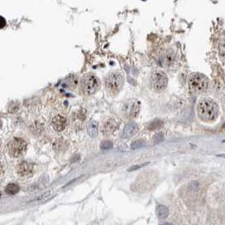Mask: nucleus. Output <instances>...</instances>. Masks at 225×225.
<instances>
[{
    "mask_svg": "<svg viewBox=\"0 0 225 225\" xmlns=\"http://www.w3.org/2000/svg\"><path fill=\"white\" fill-rule=\"evenodd\" d=\"M168 83V78L163 72H155L152 75V84L156 90L165 89Z\"/></svg>",
    "mask_w": 225,
    "mask_h": 225,
    "instance_id": "obj_7",
    "label": "nucleus"
},
{
    "mask_svg": "<svg viewBox=\"0 0 225 225\" xmlns=\"http://www.w3.org/2000/svg\"><path fill=\"white\" fill-rule=\"evenodd\" d=\"M189 88L191 90L197 93L205 91L208 86V79L202 74H193L189 78Z\"/></svg>",
    "mask_w": 225,
    "mask_h": 225,
    "instance_id": "obj_2",
    "label": "nucleus"
},
{
    "mask_svg": "<svg viewBox=\"0 0 225 225\" xmlns=\"http://www.w3.org/2000/svg\"><path fill=\"white\" fill-rule=\"evenodd\" d=\"M162 121H153V122H152L151 124L149 125V127H148V129H150V130H156V129L159 128L161 126H162Z\"/></svg>",
    "mask_w": 225,
    "mask_h": 225,
    "instance_id": "obj_16",
    "label": "nucleus"
},
{
    "mask_svg": "<svg viewBox=\"0 0 225 225\" xmlns=\"http://www.w3.org/2000/svg\"><path fill=\"white\" fill-rule=\"evenodd\" d=\"M157 216L160 219H165L169 215V209L164 205H159L156 208Z\"/></svg>",
    "mask_w": 225,
    "mask_h": 225,
    "instance_id": "obj_13",
    "label": "nucleus"
},
{
    "mask_svg": "<svg viewBox=\"0 0 225 225\" xmlns=\"http://www.w3.org/2000/svg\"><path fill=\"white\" fill-rule=\"evenodd\" d=\"M139 110H140L139 102L138 101H136V100H132V101H129L128 102H127L123 106L122 113L127 118L132 119V118H134L138 115Z\"/></svg>",
    "mask_w": 225,
    "mask_h": 225,
    "instance_id": "obj_6",
    "label": "nucleus"
},
{
    "mask_svg": "<svg viewBox=\"0 0 225 225\" xmlns=\"http://www.w3.org/2000/svg\"><path fill=\"white\" fill-rule=\"evenodd\" d=\"M6 25H7V20H6V19H5L4 16L0 15V30L4 29Z\"/></svg>",
    "mask_w": 225,
    "mask_h": 225,
    "instance_id": "obj_19",
    "label": "nucleus"
},
{
    "mask_svg": "<svg viewBox=\"0 0 225 225\" xmlns=\"http://www.w3.org/2000/svg\"><path fill=\"white\" fill-rule=\"evenodd\" d=\"M19 190V188L18 185L11 183L9 184V185L6 186L5 191H6V193L9 194V195H14V194H16V193L18 192Z\"/></svg>",
    "mask_w": 225,
    "mask_h": 225,
    "instance_id": "obj_14",
    "label": "nucleus"
},
{
    "mask_svg": "<svg viewBox=\"0 0 225 225\" xmlns=\"http://www.w3.org/2000/svg\"><path fill=\"white\" fill-rule=\"evenodd\" d=\"M87 131L88 134L92 137V138H95L96 137L97 134H98V123L95 121H89L87 125Z\"/></svg>",
    "mask_w": 225,
    "mask_h": 225,
    "instance_id": "obj_12",
    "label": "nucleus"
},
{
    "mask_svg": "<svg viewBox=\"0 0 225 225\" xmlns=\"http://www.w3.org/2000/svg\"><path fill=\"white\" fill-rule=\"evenodd\" d=\"M144 145H145V142L143 140H138V141H135V142H133L131 148L133 149H138L139 148L143 147Z\"/></svg>",
    "mask_w": 225,
    "mask_h": 225,
    "instance_id": "obj_15",
    "label": "nucleus"
},
{
    "mask_svg": "<svg viewBox=\"0 0 225 225\" xmlns=\"http://www.w3.org/2000/svg\"><path fill=\"white\" fill-rule=\"evenodd\" d=\"M219 108L214 101L205 99L199 102L197 106V114L200 118L205 121H212L218 117Z\"/></svg>",
    "mask_w": 225,
    "mask_h": 225,
    "instance_id": "obj_1",
    "label": "nucleus"
},
{
    "mask_svg": "<svg viewBox=\"0 0 225 225\" xmlns=\"http://www.w3.org/2000/svg\"><path fill=\"white\" fill-rule=\"evenodd\" d=\"M0 197H1V192H0Z\"/></svg>",
    "mask_w": 225,
    "mask_h": 225,
    "instance_id": "obj_22",
    "label": "nucleus"
},
{
    "mask_svg": "<svg viewBox=\"0 0 225 225\" xmlns=\"http://www.w3.org/2000/svg\"><path fill=\"white\" fill-rule=\"evenodd\" d=\"M145 165V164H142V165H135L133 166V167H132V168H130L129 169V171H133V170H137V169H140L141 167H142V166H144Z\"/></svg>",
    "mask_w": 225,
    "mask_h": 225,
    "instance_id": "obj_20",
    "label": "nucleus"
},
{
    "mask_svg": "<svg viewBox=\"0 0 225 225\" xmlns=\"http://www.w3.org/2000/svg\"><path fill=\"white\" fill-rule=\"evenodd\" d=\"M118 127H119V124L116 122L115 120L109 119L107 120L103 125L102 132H103V133L106 134V135H110V134L115 133V130L118 129Z\"/></svg>",
    "mask_w": 225,
    "mask_h": 225,
    "instance_id": "obj_11",
    "label": "nucleus"
},
{
    "mask_svg": "<svg viewBox=\"0 0 225 225\" xmlns=\"http://www.w3.org/2000/svg\"><path fill=\"white\" fill-rule=\"evenodd\" d=\"M138 130V125L134 123V122H129V123L126 125V127L123 129L121 135V138H123V139L131 138V137H133L137 133Z\"/></svg>",
    "mask_w": 225,
    "mask_h": 225,
    "instance_id": "obj_9",
    "label": "nucleus"
},
{
    "mask_svg": "<svg viewBox=\"0 0 225 225\" xmlns=\"http://www.w3.org/2000/svg\"><path fill=\"white\" fill-rule=\"evenodd\" d=\"M164 139V136H163V133H159L158 134H156L153 138V141H154V143H159L160 142L163 141Z\"/></svg>",
    "mask_w": 225,
    "mask_h": 225,
    "instance_id": "obj_18",
    "label": "nucleus"
},
{
    "mask_svg": "<svg viewBox=\"0 0 225 225\" xmlns=\"http://www.w3.org/2000/svg\"><path fill=\"white\" fill-rule=\"evenodd\" d=\"M111 147H112V142L110 141H105L102 142L101 145V148L102 150H107Z\"/></svg>",
    "mask_w": 225,
    "mask_h": 225,
    "instance_id": "obj_17",
    "label": "nucleus"
},
{
    "mask_svg": "<svg viewBox=\"0 0 225 225\" xmlns=\"http://www.w3.org/2000/svg\"><path fill=\"white\" fill-rule=\"evenodd\" d=\"M26 148H27V143L24 139L15 138L12 141H10L8 145L9 154L14 158L21 156L26 150Z\"/></svg>",
    "mask_w": 225,
    "mask_h": 225,
    "instance_id": "obj_4",
    "label": "nucleus"
},
{
    "mask_svg": "<svg viewBox=\"0 0 225 225\" xmlns=\"http://www.w3.org/2000/svg\"><path fill=\"white\" fill-rule=\"evenodd\" d=\"M33 165L27 162H22L17 166V173L21 177H28L33 174Z\"/></svg>",
    "mask_w": 225,
    "mask_h": 225,
    "instance_id": "obj_8",
    "label": "nucleus"
},
{
    "mask_svg": "<svg viewBox=\"0 0 225 225\" xmlns=\"http://www.w3.org/2000/svg\"><path fill=\"white\" fill-rule=\"evenodd\" d=\"M2 173H3V167H2V165L0 163V175H2Z\"/></svg>",
    "mask_w": 225,
    "mask_h": 225,
    "instance_id": "obj_21",
    "label": "nucleus"
},
{
    "mask_svg": "<svg viewBox=\"0 0 225 225\" xmlns=\"http://www.w3.org/2000/svg\"><path fill=\"white\" fill-rule=\"evenodd\" d=\"M99 87H100V81L93 74H86L81 79L82 90L88 95H92L95 93Z\"/></svg>",
    "mask_w": 225,
    "mask_h": 225,
    "instance_id": "obj_3",
    "label": "nucleus"
},
{
    "mask_svg": "<svg viewBox=\"0 0 225 225\" xmlns=\"http://www.w3.org/2000/svg\"><path fill=\"white\" fill-rule=\"evenodd\" d=\"M51 125H52V127L57 132H61L67 126V119L63 115H56L51 121Z\"/></svg>",
    "mask_w": 225,
    "mask_h": 225,
    "instance_id": "obj_10",
    "label": "nucleus"
},
{
    "mask_svg": "<svg viewBox=\"0 0 225 225\" xmlns=\"http://www.w3.org/2000/svg\"><path fill=\"white\" fill-rule=\"evenodd\" d=\"M0 145H1V144H0Z\"/></svg>",
    "mask_w": 225,
    "mask_h": 225,
    "instance_id": "obj_23",
    "label": "nucleus"
},
{
    "mask_svg": "<svg viewBox=\"0 0 225 225\" xmlns=\"http://www.w3.org/2000/svg\"><path fill=\"white\" fill-rule=\"evenodd\" d=\"M123 83H124L123 76L120 73L114 72L106 78V89L111 93H116L121 89Z\"/></svg>",
    "mask_w": 225,
    "mask_h": 225,
    "instance_id": "obj_5",
    "label": "nucleus"
}]
</instances>
